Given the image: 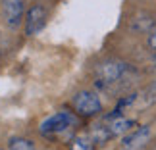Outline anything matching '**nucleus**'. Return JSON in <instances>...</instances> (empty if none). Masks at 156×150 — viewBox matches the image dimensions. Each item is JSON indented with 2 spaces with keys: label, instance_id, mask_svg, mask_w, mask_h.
Segmentation results:
<instances>
[{
  "label": "nucleus",
  "instance_id": "nucleus-3",
  "mask_svg": "<svg viewBox=\"0 0 156 150\" xmlns=\"http://www.w3.org/2000/svg\"><path fill=\"white\" fill-rule=\"evenodd\" d=\"M73 123H75V119L69 112H56L41 123L39 131H41V135H44V137H56L60 133H64L68 127H71Z\"/></svg>",
  "mask_w": 156,
  "mask_h": 150
},
{
  "label": "nucleus",
  "instance_id": "nucleus-11",
  "mask_svg": "<svg viewBox=\"0 0 156 150\" xmlns=\"http://www.w3.org/2000/svg\"><path fill=\"white\" fill-rule=\"evenodd\" d=\"M8 150H35L33 142L29 139H23V137H16L8 142Z\"/></svg>",
  "mask_w": 156,
  "mask_h": 150
},
{
  "label": "nucleus",
  "instance_id": "nucleus-10",
  "mask_svg": "<svg viewBox=\"0 0 156 150\" xmlns=\"http://www.w3.org/2000/svg\"><path fill=\"white\" fill-rule=\"evenodd\" d=\"M94 148H97V145L93 142L89 133L73 137V139H71V145H69V150H94Z\"/></svg>",
  "mask_w": 156,
  "mask_h": 150
},
{
  "label": "nucleus",
  "instance_id": "nucleus-12",
  "mask_svg": "<svg viewBox=\"0 0 156 150\" xmlns=\"http://www.w3.org/2000/svg\"><path fill=\"white\" fill-rule=\"evenodd\" d=\"M147 46L151 50H156V29L154 31H151V35H148V39H147Z\"/></svg>",
  "mask_w": 156,
  "mask_h": 150
},
{
  "label": "nucleus",
  "instance_id": "nucleus-4",
  "mask_svg": "<svg viewBox=\"0 0 156 150\" xmlns=\"http://www.w3.org/2000/svg\"><path fill=\"white\" fill-rule=\"evenodd\" d=\"M46 23V10L41 4H35L27 10L25 14V35L27 37H35Z\"/></svg>",
  "mask_w": 156,
  "mask_h": 150
},
{
  "label": "nucleus",
  "instance_id": "nucleus-13",
  "mask_svg": "<svg viewBox=\"0 0 156 150\" xmlns=\"http://www.w3.org/2000/svg\"><path fill=\"white\" fill-rule=\"evenodd\" d=\"M152 65H154V69H156V50H154V54H152Z\"/></svg>",
  "mask_w": 156,
  "mask_h": 150
},
{
  "label": "nucleus",
  "instance_id": "nucleus-6",
  "mask_svg": "<svg viewBox=\"0 0 156 150\" xmlns=\"http://www.w3.org/2000/svg\"><path fill=\"white\" fill-rule=\"evenodd\" d=\"M148 139H151V125H141L137 129H131L129 133L123 135L122 139V146L123 148H129V150H135V148H141L145 146Z\"/></svg>",
  "mask_w": 156,
  "mask_h": 150
},
{
  "label": "nucleus",
  "instance_id": "nucleus-15",
  "mask_svg": "<svg viewBox=\"0 0 156 150\" xmlns=\"http://www.w3.org/2000/svg\"><path fill=\"white\" fill-rule=\"evenodd\" d=\"M0 2H2V0H0Z\"/></svg>",
  "mask_w": 156,
  "mask_h": 150
},
{
  "label": "nucleus",
  "instance_id": "nucleus-9",
  "mask_svg": "<svg viewBox=\"0 0 156 150\" xmlns=\"http://www.w3.org/2000/svg\"><path fill=\"white\" fill-rule=\"evenodd\" d=\"M89 137L93 139V142H94L97 146H100V145H106V142L110 141V139H114L106 123H102V125H93V129L89 131Z\"/></svg>",
  "mask_w": 156,
  "mask_h": 150
},
{
  "label": "nucleus",
  "instance_id": "nucleus-8",
  "mask_svg": "<svg viewBox=\"0 0 156 150\" xmlns=\"http://www.w3.org/2000/svg\"><path fill=\"white\" fill-rule=\"evenodd\" d=\"M106 125H108V129H110L112 137H119V135H125V133H129V131L135 127V121H133V119H129V117L118 116V117H112V119H108V121H106Z\"/></svg>",
  "mask_w": 156,
  "mask_h": 150
},
{
  "label": "nucleus",
  "instance_id": "nucleus-7",
  "mask_svg": "<svg viewBox=\"0 0 156 150\" xmlns=\"http://www.w3.org/2000/svg\"><path fill=\"white\" fill-rule=\"evenodd\" d=\"M154 25H156V19L148 12H141V14H137L133 19L129 21V29L135 31V33H151V29Z\"/></svg>",
  "mask_w": 156,
  "mask_h": 150
},
{
  "label": "nucleus",
  "instance_id": "nucleus-1",
  "mask_svg": "<svg viewBox=\"0 0 156 150\" xmlns=\"http://www.w3.org/2000/svg\"><path fill=\"white\" fill-rule=\"evenodd\" d=\"M125 69H127V65H125L122 60L110 58V60L100 62L97 65V69H94V75H97V85L106 87V85H114V83H118L123 77Z\"/></svg>",
  "mask_w": 156,
  "mask_h": 150
},
{
  "label": "nucleus",
  "instance_id": "nucleus-14",
  "mask_svg": "<svg viewBox=\"0 0 156 150\" xmlns=\"http://www.w3.org/2000/svg\"><path fill=\"white\" fill-rule=\"evenodd\" d=\"M123 150H129V148H123Z\"/></svg>",
  "mask_w": 156,
  "mask_h": 150
},
{
  "label": "nucleus",
  "instance_id": "nucleus-16",
  "mask_svg": "<svg viewBox=\"0 0 156 150\" xmlns=\"http://www.w3.org/2000/svg\"><path fill=\"white\" fill-rule=\"evenodd\" d=\"M0 150H2V148H0Z\"/></svg>",
  "mask_w": 156,
  "mask_h": 150
},
{
  "label": "nucleus",
  "instance_id": "nucleus-5",
  "mask_svg": "<svg viewBox=\"0 0 156 150\" xmlns=\"http://www.w3.org/2000/svg\"><path fill=\"white\" fill-rule=\"evenodd\" d=\"M2 12H4V19L10 27H20L21 19L25 16V2L23 0H2Z\"/></svg>",
  "mask_w": 156,
  "mask_h": 150
},
{
  "label": "nucleus",
  "instance_id": "nucleus-2",
  "mask_svg": "<svg viewBox=\"0 0 156 150\" xmlns=\"http://www.w3.org/2000/svg\"><path fill=\"white\" fill-rule=\"evenodd\" d=\"M71 106L81 117H93L102 112V102H100L98 94L93 91H79L71 100Z\"/></svg>",
  "mask_w": 156,
  "mask_h": 150
}]
</instances>
